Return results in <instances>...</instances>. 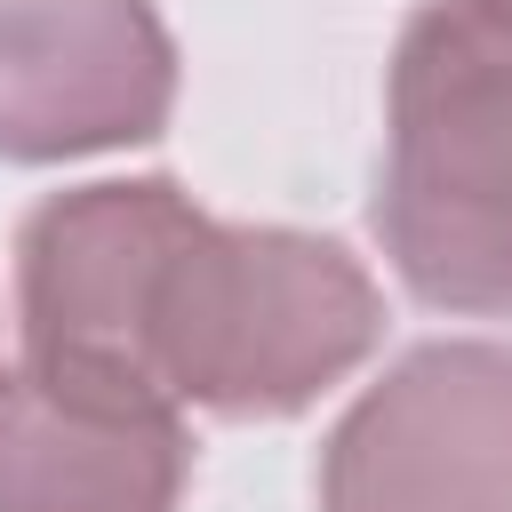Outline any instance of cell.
I'll list each match as a JSON object with an SVG mask.
<instances>
[{
    "label": "cell",
    "mask_w": 512,
    "mask_h": 512,
    "mask_svg": "<svg viewBox=\"0 0 512 512\" xmlns=\"http://www.w3.org/2000/svg\"><path fill=\"white\" fill-rule=\"evenodd\" d=\"M376 328V280L336 240L216 224L184 200L144 264L128 376L168 408L288 416L360 368Z\"/></svg>",
    "instance_id": "obj_1"
},
{
    "label": "cell",
    "mask_w": 512,
    "mask_h": 512,
    "mask_svg": "<svg viewBox=\"0 0 512 512\" xmlns=\"http://www.w3.org/2000/svg\"><path fill=\"white\" fill-rule=\"evenodd\" d=\"M376 232L440 312H512V0H432L392 56Z\"/></svg>",
    "instance_id": "obj_2"
},
{
    "label": "cell",
    "mask_w": 512,
    "mask_h": 512,
    "mask_svg": "<svg viewBox=\"0 0 512 512\" xmlns=\"http://www.w3.org/2000/svg\"><path fill=\"white\" fill-rule=\"evenodd\" d=\"M320 512H512V344H424L352 400Z\"/></svg>",
    "instance_id": "obj_3"
},
{
    "label": "cell",
    "mask_w": 512,
    "mask_h": 512,
    "mask_svg": "<svg viewBox=\"0 0 512 512\" xmlns=\"http://www.w3.org/2000/svg\"><path fill=\"white\" fill-rule=\"evenodd\" d=\"M176 48L152 0H0V152L72 160L160 136Z\"/></svg>",
    "instance_id": "obj_4"
},
{
    "label": "cell",
    "mask_w": 512,
    "mask_h": 512,
    "mask_svg": "<svg viewBox=\"0 0 512 512\" xmlns=\"http://www.w3.org/2000/svg\"><path fill=\"white\" fill-rule=\"evenodd\" d=\"M184 472L168 400L40 360L0 376V512H176Z\"/></svg>",
    "instance_id": "obj_5"
}]
</instances>
